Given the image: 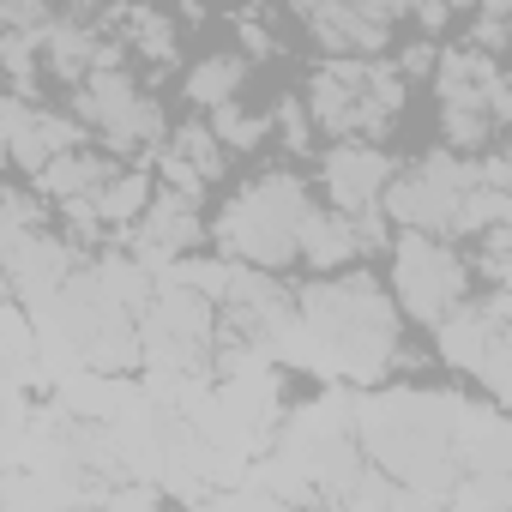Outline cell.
<instances>
[{
  "label": "cell",
  "mask_w": 512,
  "mask_h": 512,
  "mask_svg": "<svg viewBox=\"0 0 512 512\" xmlns=\"http://www.w3.org/2000/svg\"><path fill=\"white\" fill-rule=\"evenodd\" d=\"M362 458L404 488V500H452L458 476L506 470V416L494 398L392 386L350 410Z\"/></svg>",
  "instance_id": "cell-1"
},
{
  "label": "cell",
  "mask_w": 512,
  "mask_h": 512,
  "mask_svg": "<svg viewBox=\"0 0 512 512\" xmlns=\"http://www.w3.org/2000/svg\"><path fill=\"white\" fill-rule=\"evenodd\" d=\"M272 356L314 374H344L356 386H380L392 368H404V314L392 290L368 272H326L296 290V320L272 344Z\"/></svg>",
  "instance_id": "cell-2"
},
{
  "label": "cell",
  "mask_w": 512,
  "mask_h": 512,
  "mask_svg": "<svg viewBox=\"0 0 512 512\" xmlns=\"http://www.w3.org/2000/svg\"><path fill=\"white\" fill-rule=\"evenodd\" d=\"M314 193L302 175L290 169H260L247 175L223 211L211 217V241L229 253L235 266H260V272H284L296 266V241H302V217H308Z\"/></svg>",
  "instance_id": "cell-3"
},
{
  "label": "cell",
  "mask_w": 512,
  "mask_h": 512,
  "mask_svg": "<svg viewBox=\"0 0 512 512\" xmlns=\"http://www.w3.org/2000/svg\"><path fill=\"white\" fill-rule=\"evenodd\" d=\"M302 109L332 139H386L404 109V73L380 55H332L308 79Z\"/></svg>",
  "instance_id": "cell-4"
},
{
  "label": "cell",
  "mask_w": 512,
  "mask_h": 512,
  "mask_svg": "<svg viewBox=\"0 0 512 512\" xmlns=\"http://www.w3.org/2000/svg\"><path fill=\"white\" fill-rule=\"evenodd\" d=\"M139 326V368L157 380H199L217 362V302L193 290L187 278L151 284V296L133 314Z\"/></svg>",
  "instance_id": "cell-5"
},
{
  "label": "cell",
  "mask_w": 512,
  "mask_h": 512,
  "mask_svg": "<svg viewBox=\"0 0 512 512\" xmlns=\"http://www.w3.org/2000/svg\"><path fill=\"white\" fill-rule=\"evenodd\" d=\"M434 97H440V133L452 151H488L500 145V127L512 121V91L500 55H482L476 43L434 55Z\"/></svg>",
  "instance_id": "cell-6"
},
{
  "label": "cell",
  "mask_w": 512,
  "mask_h": 512,
  "mask_svg": "<svg viewBox=\"0 0 512 512\" xmlns=\"http://www.w3.org/2000/svg\"><path fill=\"white\" fill-rule=\"evenodd\" d=\"M506 314H512V302H506V284L494 290H470L458 308H446L428 332H434V350H440V362L446 368H458L464 380H476L482 386V398H494V404H506V386H512V338H506Z\"/></svg>",
  "instance_id": "cell-7"
},
{
  "label": "cell",
  "mask_w": 512,
  "mask_h": 512,
  "mask_svg": "<svg viewBox=\"0 0 512 512\" xmlns=\"http://www.w3.org/2000/svg\"><path fill=\"white\" fill-rule=\"evenodd\" d=\"M476 181H482V163L470 151H428L410 169H392V181L380 193V217L398 229L458 241V205Z\"/></svg>",
  "instance_id": "cell-8"
},
{
  "label": "cell",
  "mask_w": 512,
  "mask_h": 512,
  "mask_svg": "<svg viewBox=\"0 0 512 512\" xmlns=\"http://www.w3.org/2000/svg\"><path fill=\"white\" fill-rule=\"evenodd\" d=\"M392 302L404 320L434 326L446 308H458L476 290L470 253H458L446 235H422V229H398L392 235Z\"/></svg>",
  "instance_id": "cell-9"
},
{
  "label": "cell",
  "mask_w": 512,
  "mask_h": 512,
  "mask_svg": "<svg viewBox=\"0 0 512 512\" xmlns=\"http://www.w3.org/2000/svg\"><path fill=\"white\" fill-rule=\"evenodd\" d=\"M73 121L85 133H97L115 157H133V151H157L163 133H169V115L163 103L115 61V67H97L73 85Z\"/></svg>",
  "instance_id": "cell-10"
},
{
  "label": "cell",
  "mask_w": 512,
  "mask_h": 512,
  "mask_svg": "<svg viewBox=\"0 0 512 512\" xmlns=\"http://www.w3.org/2000/svg\"><path fill=\"white\" fill-rule=\"evenodd\" d=\"M296 13L326 55H380L410 0H296Z\"/></svg>",
  "instance_id": "cell-11"
},
{
  "label": "cell",
  "mask_w": 512,
  "mask_h": 512,
  "mask_svg": "<svg viewBox=\"0 0 512 512\" xmlns=\"http://www.w3.org/2000/svg\"><path fill=\"white\" fill-rule=\"evenodd\" d=\"M127 241H133V260L139 266H175V260H187V253L205 241V223H199V199H181V193H157L151 187V199H145V211L121 229Z\"/></svg>",
  "instance_id": "cell-12"
},
{
  "label": "cell",
  "mask_w": 512,
  "mask_h": 512,
  "mask_svg": "<svg viewBox=\"0 0 512 512\" xmlns=\"http://www.w3.org/2000/svg\"><path fill=\"white\" fill-rule=\"evenodd\" d=\"M392 157L380 151V139H332L320 157V187L326 205L338 211H380V193L392 181Z\"/></svg>",
  "instance_id": "cell-13"
},
{
  "label": "cell",
  "mask_w": 512,
  "mask_h": 512,
  "mask_svg": "<svg viewBox=\"0 0 512 512\" xmlns=\"http://www.w3.org/2000/svg\"><path fill=\"white\" fill-rule=\"evenodd\" d=\"M229 163H235V151L211 133V121H181V127H169L163 145H157V175H163V187L181 193V199H199L211 181H223Z\"/></svg>",
  "instance_id": "cell-14"
},
{
  "label": "cell",
  "mask_w": 512,
  "mask_h": 512,
  "mask_svg": "<svg viewBox=\"0 0 512 512\" xmlns=\"http://www.w3.org/2000/svg\"><path fill=\"white\" fill-rule=\"evenodd\" d=\"M73 241H61L55 229H25L19 247H13V260H7V296H19L25 308H43L67 278H73Z\"/></svg>",
  "instance_id": "cell-15"
},
{
  "label": "cell",
  "mask_w": 512,
  "mask_h": 512,
  "mask_svg": "<svg viewBox=\"0 0 512 512\" xmlns=\"http://www.w3.org/2000/svg\"><path fill=\"white\" fill-rule=\"evenodd\" d=\"M0 115H7V163L19 169H43L49 157L85 145V127L73 115H55V109H31V103H13V97H0Z\"/></svg>",
  "instance_id": "cell-16"
},
{
  "label": "cell",
  "mask_w": 512,
  "mask_h": 512,
  "mask_svg": "<svg viewBox=\"0 0 512 512\" xmlns=\"http://www.w3.org/2000/svg\"><path fill=\"white\" fill-rule=\"evenodd\" d=\"M37 61H43L55 79L79 85L85 73L115 67V61H121V43L103 37V31H91V25H79V19H49V31H43V43H37Z\"/></svg>",
  "instance_id": "cell-17"
},
{
  "label": "cell",
  "mask_w": 512,
  "mask_h": 512,
  "mask_svg": "<svg viewBox=\"0 0 512 512\" xmlns=\"http://www.w3.org/2000/svg\"><path fill=\"white\" fill-rule=\"evenodd\" d=\"M115 163H121V157H109V151L73 145V151L49 157L31 181H37V193H43V199H55V205H79V199H91V193L103 187V175H109Z\"/></svg>",
  "instance_id": "cell-18"
},
{
  "label": "cell",
  "mask_w": 512,
  "mask_h": 512,
  "mask_svg": "<svg viewBox=\"0 0 512 512\" xmlns=\"http://www.w3.org/2000/svg\"><path fill=\"white\" fill-rule=\"evenodd\" d=\"M121 55H139L145 67H175L181 61V43H175V25L151 7H127L121 13V31H115Z\"/></svg>",
  "instance_id": "cell-19"
},
{
  "label": "cell",
  "mask_w": 512,
  "mask_h": 512,
  "mask_svg": "<svg viewBox=\"0 0 512 512\" xmlns=\"http://www.w3.org/2000/svg\"><path fill=\"white\" fill-rule=\"evenodd\" d=\"M241 85H247V61L241 55H205L193 73H187V103L193 109H217V103H229V97H241Z\"/></svg>",
  "instance_id": "cell-20"
},
{
  "label": "cell",
  "mask_w": 512,
  "mask_h": 512,
  "mask_svg": "<svg viewBox=\"0 0 512 512\" xmlns=\"http://www.w3.org/2000/svg\"><path fill=\"white\" fill-rule=\"evenodd\" d=\"M205 115H211V133H217L229 151H253V145L272 139V121L253 115V109H241V97H229V103H217V109H205Z\"/></svg>",
  "instance_id": "cell-21"
},
{
  "label": "cell",
  "mask_w": 512,
  "mask_h": 512,
  "mask_svg": "<svg viewBox=\"0 0 512 512\" xmlns=\"http://www.w3.org/2000/svg\"><path fill=\"white\" fill-rule=\"evenodd\" d=\"M43 223V205L31 193H13V187H0V296H7V260H13V247L25 229Z\"/></svg>",
  "instance_id": "cell-22"
},
{
  "label": "cell",
  "mask_w": 512,
  "mask_h": 512,
  "mask_svg": "<svg viewBox=\"0 0 512 512\" xmlns=\"http://www.w3.org/2000/svg\"><path fill=\"white\" fill-rule=\"evenodd\" d=\"M49 19H55L49 0H0V37H37L43 43Z\"/></svg>",
  "instance_id": "cell-23"
},
{
  "label": "cell",
  "mask_w": 512,
  "mask_h": 512,
  "mask_svg": "<svg viewBox=\"0 0 512 512\" xmlns=\"http://www.w3.org/2000/svg\"><path fill=\"white\" fill-rule=\"evenodd\" d=\"M0 163H7V115H0Z\"/></svg>",
  "instance_id": "cell-24"
},
{
  "label": "cell",
  "mask_w": 512,
  "mask_h": 512,
  "mask_svg": "<svg viewBox=\"0 0 512 512\" xmlns=\"http://www.w3.org/2000/svg\"><path fill=\"white\" fill-rule=\"evenodd\" d=\"M446 7H470V0H446Z\"/></svg>",
  "instance_id": "cell-25"
}]
</instances>
